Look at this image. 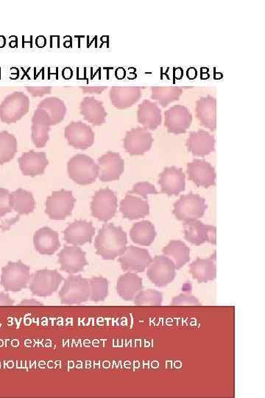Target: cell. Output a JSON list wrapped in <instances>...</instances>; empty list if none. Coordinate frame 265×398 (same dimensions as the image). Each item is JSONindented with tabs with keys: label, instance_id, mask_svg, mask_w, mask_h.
Instances as JSON below:
<instances>
[{
	"label": "cell",
	"instance_id": "obj_24",
	"mask_svg": "<svg viewBox=\"0 0 265 398\" xmlns=\"http://www.w3.org/2000/svg\"><path fill=\"white\" fill-rule=\"evenodd\" d=\"M33 244L41 254L52 255L61 248L59 234L50 227H42L33 236Z\"/></svg>",
	"mask_w": 265,
	"mask_h": 398
},
{
	"label": "cell",
	"instance_id": "obj_28",
	"mask_svg": "<svg viewBox=\"0 0 265 398\" xmlns=\"http://www.w3.org/2000/svg\"><path fill=\"white\" fill-rule=\"evenodd\" d=\"M217 100L208 96L201 98L196 102V116L201 124L209 128L212 132L215 131L217 126Z\"/></svg>",
	"mask_w": 265,
	"mask_h": 398
},
{
	"label": "cell",
	"instance_id": "obj_6",
	"mask_svg": "<svg viewBox=\"0 0 265 398\" xmlns=\"http://www.w3.org/2000/svg\"><path fill=\"white\" fill-rule=\"evenodd\" d=\"M60 297L62 303L65 305H75L87 302L90 298L89 279L80 275L68 276L60 291Z\"/></svg>",
	"mask_w": 265,
	"mask_h": 398
},
{
	"label": "cell",
	"instance_id": "obj_8",
	"mask_svg": "<svg viewBox=\"0 0 265 398\" xmlns=\"http://www.w3.org/2000/svg\"><path fill=\"white\" fill-rule=\"evenodd\" d=\"M207 209L205 199L198 194L182 196L174 205V214L177 219L183 222L199 220Z\"/></svg>",
	"mask_w": 265,
	"mask_h": 398
},
{
	"label": "cell",
	"instance_id": "obj_4",
	"mask_svg": "<svg viewBox=\"0 0 265 398\" xmlns=\"http://www.w3.org/2000/svg\"><path fill=\"white\" fill-rule=\"evenodd\" d=\"M31 279L29 266L20 261L9 262L2 268L0 284L6 291L18 292L26 288Z\"/></svg>",
	"mask_w": 265,
	"mask_h": 398
},
{
	"label": "cell",
	"instance_id": "obj_9",
	"mask_svg": "<svg viewBox=\"0 0 265 398\" xmlns=\"http://www.w3.org/2000/svg\"><path fill=\"white\" fill-rule=\"evenodd\" d=\"M75 203L71 191H55L46 201L45 213L52 220H62L72 214Z\"/></svg>",
	"mask_w": 265,
	"mask_h": 398
},
{
	"label": "cell",
	"instance_id": "obj_31",
	"mask_svg": "<svg viewBox=\"0 0 265 398\" xmlns=\"http://www.w3.org/2000/svg\"><path fill=\"white\" fill-rule=\"evenodd\" d=\"M10 206L19 215H29L36 208L33 194L24 189H18L10 194Z\"/></svg>",
	"mask_w": 265,
	"mask_h": 398
},
{
	"label": "cell",
	"instance_id": "obj_26",
	"mask_svg": "<svg viewBox=\"0 0 265 398\" xmlns=\"http://www.w3.org/2000/svg\"><path fill=\"white\" fill-rule=\"evenodd\" d=\"M138 121L147 130H156L163 122L161 110L156 102L144 100L137 112Z\"/></svg>",
	"mask_w": 265,
	"mask_h": 398
},
{
	"label": "cell",
	"instance_id": "obj_45",
	"mask_svg": "<svg viewBox=\"0 0 265 398\" xmlns=\"http://www.w3.org/2000/svg\"><path fill=\"white\" fill-rule=\"evenodd\" d=\"M14 304L15 301L8 294L0 293V306H12Z\"/></svg>",
	"mask_w": 265,
	"mask_h": 398
},
{
	"label": "cell",
	"instance_id": "obj_27",
	"mask_svg": "<svg viewBox=\"0 0 265 398\" xmlns=\"http://www.w3.org/2000/svg\"><path fill=\"white\" fill-rule=\"evenodd\" d=\"M120 212L125 218L134 220L148 216L149 207L144 199L129 193L120 203Z\"/></svg>",
	"mask_w": 265,
	"mask_h": 398
},
{
	"label": "cell",
	"instance_id": "obj_7",
	"mask_svg": "<svg viewBox=\"0 0 265 398\" xmlns=\"http://www.w3.org/2000/svg\"><path fill=\"white\" fill-rule=\"evenodd\" d=\"M176 266L168 257L157 255L147 267V276L156 287L163 288L174 280Z\"/></svg>",
	"mask_w": 265,
	"mask_h": 398
},
{
	"label": "cell",
	"instance_id": "obj_19",
	"mask_svg": "<svg viewBox=\"0 0 265 398\" xmlns=\"http://www.w3.org/2000/svg\"><path fill=\"white\" fill-rule=\"evenodd\" d=\"M188 174L190 181L205 189L215 184L216 173L210 163L196 159L188 163Z\"/></svg>",
	"mask_w": 265,
	"mask_h": 398
},
{
	"label": "cell",
	"instance_id": "obj_14",
	"mask_svg": "<svg viewBox=\"0 0 265 398\" xmlns=\"http://www.w3.org/2000/svg\"><path fill=\"white\" fill-rule=\"evenodd\" d=\"M98 178L101 182L118 180L125 171V161L117 152L109 151L98 159Z\"/></svg>",
	"mask_w": 265,
	"mask_h": 398
},
{
	"label": "cell",
	"instance_id": "obj_34",
	"mask_svg": "<svg viewBox=\"0 0 265 398\" xmlns=\"http://www.w3.org/2000/svg\"><path fill=\"white\" fill-rule=\"evenodd\" d=\"M130 237L134 243L148 247L155 241L156 231L152 222L143 220L134 225L130 231Z\"/></svg>",
	"mask_w": 265,
	"mask_h": 398
},
{
	"label": "cell",
	"instance_id": "obj_36",
	"mask_svg": "<svg viewBox=\"0 0 265 398\" xmlns=\"http://www.w3.org/2000/svg\"><path fill=\"white\" fill-rule=\"evenodd\" d=\"M17 139L8 132H0V165L12 160L17 152Z\"/></svg>",
	"mask_w": 265,
	"mask_h": 398
},
{
	"label": "cell",
	"instance_id": "obj_16",
	"mask_svg": "<svg viewBox=\"0 0 265 398\" xmlns=\"http://www.w3.org/2000/svg\"><path fill=\"white\" fill-rule=\"evenodd\" d=\"M86 254V252L77 245H73V247L66 245L57 254L61 270L70 275L83 272L88 265Z\"/></svg>",
	"mask_w": 265,
	"mask_h": 398
},
{
	"label": "cell",
	"instance_id": "obj_12",
	"mask_svg": "<svg viewBox=\"0 0 265 398\" xmlns=\"http://www.w3.org/2000/svg\"><path fill=\"white\" fill-rule=\"evenodd\" d=\"M152 260L147 250L131 245L120 256L119 262L124 272L136 274L144 272Z\"/></svg>",
	"mask_w": 265,
	"mask_h": 398
},
{
	"label": "cell",
	"instance_id": "obj_13",
	"mask_svg": "<svg viewBox=\"0 0 265 398\" xmlns=\"http://www.w3.org/2000/svg\"><path fill=\"white\" fill-rule=\"evenodd\" d=\"M68 145L75 149L86 150L95 143V133L89 125L82 121L72 122L64 130Z\"/></svg>",
	"mask_w": 265,
	"mask_h": 398
},
{
	"label": "cell",
	"instance_id": "obj_40",
	"mask_svg": "<svg viewBox=\"0 0 265 398\" xmlns=\"http://www.w3.org/2000/svg\"><path fill=\"white\" fill-rule=\"evenodd\" d=\"M129 193L146 198L147 195L158 194V192L153 184L149 182H143L136 184L134 186L133 190Z\"/></svg>",
	"mask_w": 265,
	"mask_h": 398
},
{
	"label": "cell",
	"instance_id": "obj_25",
	"mask_svg": "<svg viewBox=\"0 0 265 398\" xmlns=\"http://www.w3.org/2000/svg\"><path fill=\"white\" fill-rule=\"evenodd\" d=\"M215 139L210 132L199 130L190 133L187 142L188 150L196 157H205L214 151Z\"/></svg>",
	"mask_w": 265,
	"mask_h": 398
},
{
	"label": "cell",
	"instance_id": "obj_38",
	"mask_svg": "<svg viewBox=\"0 0 265 398\" xmlns=\"http://www.w3.org/2000/svg\"><path fill=\"white\" fill-rule=\"evenodd\" d=\"M163 301V295L155 289L142 290L135 296L134 302L137 306H158Z\"/></svg>",
	"mask_w": 265,
	"mask_h": 398
},
{
	"label": "cell",
	"instance_id": "obj_44",
	"mask_svg": "<svg viewBox=\"0 0 265 398\" xmlns=\"http://www.w3.org/2000/svg\"><path fill=\"white\" fill-rule=\"evenodd\" d=\"M107 89L106 87H82V91L84 94H95V95H100V94Z\"/></svg>",
	"mask_w": 265,
	"mask_h": 398
},
{
	"label": "cell",
	"instance_id": "obj_37",
	"mask_svg": "<svg viewBox=\"0 0 265 398\" xmlns=\"http://www.w3.org/2000/svg\"><path fill=\"white\" fill-rule=\"evenodd\" d=\"M89 281L91 301H104L109 295V281L102 277H92Z\"/></svg>",
	"mask_w": 265,
	"mask_h": 398
},
{
	"label": "cell",
	"instance_id": "obj_18",
	"mask_svg": "<svg viewBox=\"0 0 265 398\" xmlns=\"http://www.w3.org/2000/svg\"><path fill=\"white\" fill-rule=\"evenodd\" d=\"M184 234L185 239L190 243L200 245L205 242L216 244V228L206 225L203 222L195 220L184 222Z\"/></svg>",
	"mask_w": 265,
	"mask_h": 398
},
{
	"label": "cell",
	"instance_id": "obj_32",
	"mask_svg": "<svg viewBox=\"0 0 265 398\" xmlns=\"http://www.w3.org/2000/svg\"><path fill=\"white\" fill-rule=\"evenodd\" d=\"M190 273L199 283H208L216 278V266L214 259H198L190 266Z\"/></svg>",
	"mask_w": 265,
	"mask_h": 398
},
{
	"label": "cell",
	"instance_id": "obj_35",
	"mask_svg": "<svg viewBox=\"0 0 265 398\" xmlns=\"http://www.w3.org/2000/svg\"><path fill=\"white\" fill-rule=\"evenodd\" d=\"M151 98L165 108L172 102L179 100L183 89L181 87H152Z\"/></svg>",
	"mask_w": 265,
	"mask_h": 398
},
{
	"label": "cell",
	"instance_id": "obj_11",
	"mask_svg": "<svg viewBox=\"0 0 265 398\" xmlns=\"http://www.w3.org/2000/svg\"><path fill=\"white\" fill-rule=\"evenodd\" d=\"M117 210V195L109 189L99 190L92 198L91 214L100 221H109L116 215Z\"/></svg>",
	"mask_w": 265,
	"mask_h": 398
},
{
	"label": "cell",
	"instance_id": "obj_29",
	"mask_svg": "<svg viewBox=\"0 0 265 398\" xmlns=\"http://www.w3.org/2000/svg\"><path fill=\"white\" fill-rule=\"evenodd\" d=\"M80 114L93 126H99L106 122L107 112L103 103L94 97H86L80 105Z\"/></svg>",
	"mask_w": 265,
	"mask_h": 398
},
{
	"label": "cell",
	"instance_id": "obj_42",
	"mask_svg": "<svg viewBox=\"0 0 265 398\" xmlns=\"http://www.w3.org/2000/svg\"><path fill=\"white\" fill-rule=\"evenodd\" d=\"M171 304L172 306H201L197 298L185 294L174 297Z\"/></svg>",
	"mask_w": 265,
	"mask_h": 398
},
{
	"label": "cell",
	"instance_id": "obj_2",
	"mask_svg": "<svg viewBox=\"0 0 265 398\" xmlns=\"http://www.w3.org/2000/svg\"><path fill=\"white\" fill-rule=\"evenodd\" d=\"M68 177L80 185H89L95 182L98 178V164L85 155H77L67 164Z\"/></svg>",
	"mask_w": 265,
	"mask_h": 398
},
{
	"label": "cell",
	"instance_id": "obj_30",
	"mask_svg": "<svg viewBox=\"0 0 265 398\" xmlns=\"http://www.w3.org/2000/svg\"><path fill=\"white\" fill-rule=\"evenodd\" d=\"M143 289V279L136 273L127 272L118 280V294L125 301L134 300L138 293Z\"/></svg>",
	"mask_w": 265,
	"mask_h": 398
},
{
	"label": "cell",
	"instance_id": "obj_23",
	"mask_svg": "<svg viewBox=\"0 0 265 398\" xmlns=\"http://www.w3.org/2000/svg\"><path fill=\"white\" fill-rule=\"evenodd\" d=\"M142 96V89L138 87H113L109 92L111 102L118 110L133 107Z\"/></svg>",
	"mask_w": 265,
	"mask_h": 398
},
{
	"label": "cell",
	"instance_id": "obj_39",
	"mask_svg": "<svg viewBox=\"0 0 265 398\" xmlns=\"http://www.w3.org/2000/svg\"><path fill=\"white\" fill-rule=\"evenodd\" d=\"M51 127L41 124H32L31 138L33 143L38 148H42L47 145L50 139L49 132Z\"/></svg>",
	"mask_w": 265,
	"mask_h": 398
},
{
	"label": "cell",
	"instance_id": "obj_17",
	"mask_svg": "<svg viewBox=\"0 0 265 398\" xmlns=\"http://www.w3.org/2000/svg\"><path fill=\"white\" fill-rule=\"evenodd\" d=\"M192 122L190 110L182 105H175L165 112V126L170 133H185Z\"/></svg>",
	"mask_w": 265,
	"mask_h": 398
},
{
	"label": "cell",
	"instance_id": "obj_20",
	"mask_svg": "<svg viewBox=\"0 0 265 398\" xmlns=\"http://www.w3.org/2000/svg\"><path fill=\"white\" fill-rule=\"evenodd\" d=\"M95 235V228L93 225L84 220L74 221L64 232L65 241L77 247L91 243Z\"/></svg>",
	"mask_w": 265,
	"mask_h": 398
},
{
	"label": "cell",
	"instance_id": "obj_22",
	"mask_svg": "<svg viewBox=\"0 0 265 398\" xmlns=\"http://www.w3.org/2000/svg\"><path fill=\"white\" fill-rule=\"evenodd\" d=\"M185 174L181 169L169 167L160 174L158 184L164 193L178 196L185 189Z\"/></svg>",
	"mask_w": 265,
	"mask_h": 398
},
{
	"label": "cell",
	"instance_id": "obj_21",
	"mask_svg": "<svg viewBox=\"0 0 265 398\" xmlns=\"http://www.w3.org/2000/svg\"><path fill=\"white\" fill-rule=\"evenodd\" d=\"M18 162L22 174L31 178L42 175L49 165V161L44 152H36L33 150L23 153Z\"/></svg>",
	"mask_w": 265,
	"mask_h": 398
},
{
	"label": "cell",
	"instance_id": "obj_46",
	"mask_svg": "<svg viewBox=\"0 0 265 398\" xmlns=\"http://www.w3.org/2000/svg\"><path fill=\"white\" fill-rule=\"evenodd\" d=\"M21 305L25 306H39L41 303L35 300H25L21 302Z\"/></svg>",
	"mask_w": 265,
	"mask_h": 398
},
{
	"label": "cell",
	"instance_id": "obj_5",
	"mask_svg": "<svg viewBox=\"0 0 265 398\" xmlns=\"http://www.w3.org/2000/svg\"><path fill=\"white\" fill-rule=\"evenodd\" d=\"M30 99L24 92H15L5 98L0 104V121L6 124L15 123L29 111Z\"/></svg>",
	"mask_w": 265,
	"mask_h": 398
},
{
	"label": "cell",
	"instance_id": "obj_10",
	"mask_svg": "<svg viewBox=\"0 0 265 398\" xmlns=\"http://www.w3.org/2000/svg\"><path fill=\"white\" fill-rule=\"evenodd\" d=\"M64 279L62 275L56 270L42 269L33 275L30 280V289L33 295L49 297L59 289Z\"/></svg>",
	"mask_w": 265,
	"mask_h": 398
},
{
	"label": "cell",
	"instance_id": "obj_3",
	"mask_svg": "<svg viewBox=\"0 0 265 398\" xmlns=\"http://www.w3.org/2000/svg\"><path fill=\"white\" fill-rule=\"evenodd\" d=\"M66 107L59 98L51 97L42 101L32 118L33 124L53 126L60 123L65 118Z\"/></svg>",
	"mask_w": 265,
	"mask_h": 398
},
{
	"label": "cell",
	"instance_id": "obj_33",
	"mask_svg": "<svg viewBox=\"0 0 265 398\" xmlns=\"http://www.w3.org/2000/svg\"><path fill=\"white\" fill-rule=\"evenodd\" d=\"M163 252L174 261L176 270L185 266L190 260V249L181 241H171Z\"/></svg>",
	"mask_w": 265,
	"mask_h": 398
},
{
	"label": "cell",
	"instance_id": "obj_1",
	"mask_svg": "<svg viewBox=\"0 0 265 398\" xmlns=\"http://www.w3.org/2000/svg\"><path fill=\"white\" fill-rule=\"evenodd\" d=\"M128 237L120 227L106 224L99 230L95 239L96 253L104 260H114L126 250Z\"/></svg>",
	"mask_w": 265,
	"mask_h": 398
},
{
	"label": "cell",
	"instance_id": "obj_41",
	"mask_svg": "<svg viewBox=\"0 0 265 398\" xmlns=\"http://www.w3.org/2000/svg\"><path fill=\"white\" fill-rule=\"evenodd\" d=\"M10 194L8 190L0 187V218L12 211L10 206Z\"/></svg>",
	"mask_w": 265,
	"mask_h": 398
},
{
	"label": "cell",
	"instance_id": "obj_15",
	"mask_svg": "<svg viewBox=\"0 0 265 398\" xmlns=\"http://www.w3.org/2000/svg\"><path fill=\"white\" fill-rule=\"evenodd\" d=\"M154 139L146 128L137 127L126 133L124 148L132 156L143 155L152 148Z\"/></svg>",
	"mask_w": 265,
	"mask_h": 398
},
{
	"label": "cell",
	"instance_id": "obj_43",
	"mask_svg": "<svg viewBox=\"0 0 265 398\" xmlns=\"http://www.w3.org/2000/svg\"><path fill=\"white\" fill-rule=\"evenodd\" d=\"M27 91L30 93L32 97H43L44 96L50 95L52 92V87H27Z\"/></svg>",
	"mask_w": 265,
	"mask_h": 398
}]
</instances>
